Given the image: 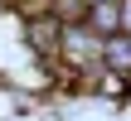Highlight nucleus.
Returning a JSON list of instances; mask_svg holds the SVG:
<instances>
[{
	"label": "nucleus",
	"instance_id": "obj_1",
	"mask_svg": "<svg viewBox=\"0 0 131 121\" xmlns=\"http://www.w3.org/2000/svg\"><path fill=\"white\" fill-rule=\"evenodd\" d=\"M102 63L131 78V34H126V29H117V34L102 39Z\"/></svg>",
	"mask_w": 131,
	"mask_h": 121
},
{
	"label": "nucleus",
	"instance_id": "obj_4",
	"mask_svg": "<svg viewBox=\"0 0 131 121\" xmlns=\"http://www.w3.org/2000/svg\"><path fill=\"white\" fill-rule=\"evenodd\" d=\"M88 5H97V0H88Z\"/></svg>",
	"mask_w": 131,
	"mask_h": 121
},
{
	"label": "nucleus",
	"instance_id": "obj_2",
	"mask_svg": "<svg viewBox=\"0 0 131 121\" xmlns=\"http://www.w3.org/2000/svg\"><path fill=\"white\" fill-rule=\"evenodd\" d=\"M88 24L107 39V34H117L122 29V0H97V5H88Z\"/></svg>",
	"mask_w": 131,
	"mask_h": 121
},
{
	"label": "nucleus",
	"instance_id": "obj_3",
	"mask_svg": "<svg viewBox=\"0 0 131 121\" xmlns=\"http://www.w3.org/2000/svg\"><path fill=\"white\" fill-rule=\"evenodd\" d=\"M122 29L131 34V0H122Z\"/></svg>",
	"mask_w": 131,
	"mask_h": 121
}]
</instances>
